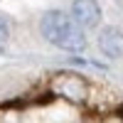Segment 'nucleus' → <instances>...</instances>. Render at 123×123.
Returning a JSON list of instances; mask_svg holds the SVG:
<instances>
[{
    "instance_id": "obj_1",
    "label": "nucleus",
    "mask_w": 123,
    "mask_h": 123,
    "mask_svg": "<svg viewBox=\"0 0 123 123\" xmlns=\"http://www.w3.org/2000/svg\"><path fill=\"white\" fill-rule=\"evenodd\" d=\"M39 27H42V35L49 42L59 49H64V52H84L86 49V35L81 32V25L62 10L44 12Z\"/></svg>"
},
{
    "instance_id": "obj_2",
    "label": "nucleus",
    "mask_w": 123,
    "mask_h": 123,
    "mask_svg": "<svg viewBox=\"0 0 123 123\" xmlns=\"http://www.w3.org/2000/svg\"><path fill=\"white\" fill-rule=\"evenodd\" d=\"M52 89L57 94H62L64 98L74 101V104H84L89 96V84L86 79H81L79 74H71V71H59L52 76Z\"/></svg>"
},
{
    "instance_id": "obj_3",
    "label": "nucleus",
    "mask_w": 123,
    "mask_h": 123,
    "mask_svg": "<svg viewBox=\"0 0 123 123\" xmlns=\"http://www.w3.org/2000/svg\"><path fill=\"white\" fill-rule=\"evenodd\" d=\"M71 17L81 27H96L101 22V7L96 0H74L71 3Z\"/></svg>"
},
{
    "instance_id": "obj_4",
    "label": "nucleus",
    "mask_w": 123,
    "mask_h": 123,
    "mask_svg": "<svg viewBox=\"0 0 123 123\" xmlns=\"http://www.w3.org/2000/svg\"><path fill=\"white\" fill-rule=\"evenodd\" d=\"M98 49L111 59L123 57V32L118 27H106L98 35Z\"/></svg>"
},
{
    "instance_id": "obj_5",
    "label": "nucleus",
    "mask_w": 123,
    "mask_h": 123,
    "mask_svg": "<svg viewBox=\"0 0 123 123\" xmlns=\"http://www.w3.org/2000/svg\"><path fill=\"white\" fill-rule=\"evenodd\" d=\"M7 35H10V30H7V22L3 17H0V42H5L7 39Z\"/></svg>"
},
{
    "instance_id": "obj_6",
    "label": "nucleus",
    "mask_w": 123,
    "mask_h": 123,
    "mask_svg": "<svg viewBox=\"0 0 123 123\" xmlns=\"http://www.w3.org/2000/svg\"><path fill=\"white\" fill-rule=\"evenodd\" d=\"M121 108H123V106H121ZM121 113H123V111H121Z\"/></svg>"
}]
</instances>
